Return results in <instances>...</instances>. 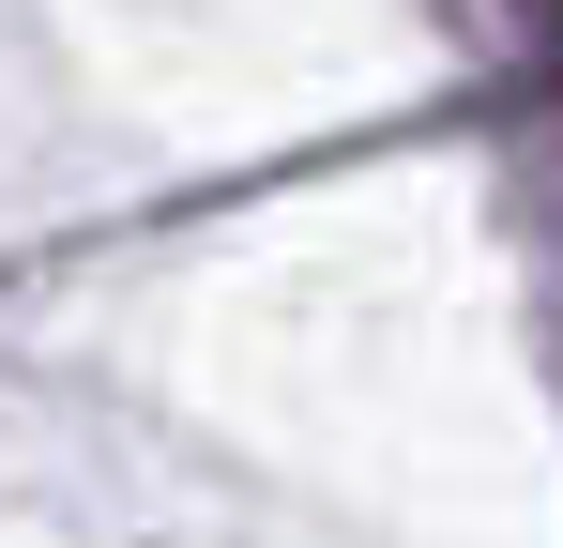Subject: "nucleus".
Segmentation results:
<instances>
[{"label": "nucleus", "instance_id": "f257e3e1", "mask_svg": "<svg viewBox=\"0 0 563 548\" xmlns=\"http://www.w3.org/2000/svg\"><path fill=\"white\" fill-rule=\"evenodd\" d=\"M549 15H563V0H549Z\"/></svg>", "mask_w": 563, "mask_h": 548}]
</instances>
